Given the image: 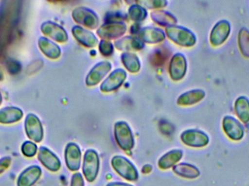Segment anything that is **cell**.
Wrapping results in <instances>:
<instances>
[{
    "label": "cell",
    "mask_w": 249,
    "mask_h": 186,
    "mask_svg": "<svg viewBox=\"0 0 249 186\" xmlns=\"http://www.w3.org/2000/svg\"><path fill=\"white\" fill-rule=\"evenodd\" d=\"M21 1H3L0 6V47L6 48L11 41L20 17Z\"/></svg>",
    "instance_id": "6da1fadb"
},
{
    "label": "cell",
    "mask_w": 249,
    "mask_h": 186,
    "mask_svg": "<svg viewBox=\"0 0 249 186\" xmlns=\"http://www.w3.org/2000/svg\"><path fill=\"white\" fill-rule=\"evenodd\" d=\"M166 34L168 37L183 47H192L196 43V37L193 32L185 28L180 26H168Z\"/></svg>",
    "instance_id": "7a4b0ae2"
},
{
    "label": "cell",
    "mask_w": 249,
    "mask_h": 186,
    "mask_svg": "<svg viewBox=\"0 0 249 186\" xmlns=\"http://www.w3.org/2000/svg\"><path fill=\"white\" fill-rule=\"evenodd\" d=\"M112 168L124 179L127 181H137L139 174L134 165L124 156H114L112 159Z\"/></svg>",
    "instance_id": "3957f363"
},
{
    "label": "cell",
    "mask_w": 249,
    "mask_h": 186,
    "mask_svg": "<svg viewBox=\"0 0 249 186\" xmlns=\"http://www.w3.org/2000/svg\"><path fill=\"white\" fill-rule=\"evenodd\" d=\"M99 169V155L95 151L88 150L85 153L83 161V171L85 178L89 182H93L97 177Z\"/></svg>",
    "instance_id": "277c9868"
},
{
    "label": "cell",
    "mask_w": 249,
    "mask_h": 186,
    "mask_svg": "<svg viewBox=\"0 0 249 186\" xmlns=\"http://www.w3.org/2000/svg\"><path fill=\"white\" fill-rule=\"evenodd\" d=\"M115 135L117 143L124 151L131 150L134 146V139L129 126L124 121L116 123L115 126Z\"/></svg>",
    "instance_id": "5b68a950"
},
{
    "label": "cell",
    "mask_w": 249,
    "mask_h": 186,
    "mask_svg": "<svg viewBox=\"0 0 249 186\" xmlns=\"http://www.w3.org/2000/svg\"><path fill=\"white\" fill-rule=\"evenodd\" d=\"M25 131L30 140L39 143L43 138V128L42 123L37 117L33 114H29L25 118Z\"/></svg>",
    "instance_id": "8992f818"
},
{
    "label": "cell",
    "mask_w": 249,
    "mask_h": 186,
    "mask_svg": "<svg viewBox=\"0 0 249 186\" xmlns=\"http://www.w3.org/2000/svg\"><path fill=\"white\" fill-rule=\"evenodd\" d=\"M222 127L225 134L231 140L238 141L244 137L245 133L244 126L233 117L226 116L224 117Z\"/></svg>",
    "instance_id": "52a82bcc"
},
{
    "label": "cell",
    "mask_w": 249,
    "mask_h": 186,
    "mask_svg": "<svg viewBox=\"0 0 249 186\" xmlns=\"http://www.w3.org/2000/svg\"><path fill=\"white\" fill-rule=\"evenodd\" d=\"M183 143L190 147L202 148L207 146L209 137L203 131L197 130H189L181 134Z\"/></svg>",
    "instance_id": "ba28073f"
},
{
    "label": "cell",
    "mask_w": 249,
    "mask_h": 186,
    "mask_svg": "<svg viewBox=\"0 0 249 186\" xmlns=\"http://www.w3.org/2000/svg\"><path fill=\"white\" fill-rule=\"evenodd\" d=\"M231 32V23L226 20L218 22L212 29L210 34V42L213 47L225 43Z\"/></svg>",
    "instance_id": "9c48e42d"
},
{
    "label": "cell",
    "mask_w": 249,
    "mask_h": 186,
    "mask_svg": "<svg viewBox=\"0 0 249 186\" xmlns=\"http://www.w3.org/2000/svg\"><path fill=\"white\" fill-rule=\"evenodd\" d=\"M72 16L77 23L84 25L90 29H96L99 25L97 16L89 9L78 7L73 11Z\"/></svg>",
    "instance_id": "30bf717a"
},
{
    "label": "cell",
    "mask_w": 249,
    "mask_h": 186,
    "mask_svg": "<svg viewBox=\"0 0 249 186\" xmlns=\"http://www.w3.org/2000/svg\"><path fill=\"white\" fill-rule=\"evenodd\" d=\"M41 32L53 40L61 43L67 42L68 39V35L66 31L61 26L53 22L48 21L42 23Z\"/></svg>",
    "instance_id": "8fae6325"
},
{
    "label": "cell",
    "mask_w": 249,
    "mask_h": 186,
    "mask_svg": "<svg viewBox=\"0 0 249 186\" xmlns=\"http://www.w3.org/2000/svg\"><path fill=\"white\" fill-rule=\"evenodd\" d=\"M65 160L67 168L71 171L80 169L81 162V152L75 143H70L67 145L65 150Z\"/></svg>",
    "instance_id": "7c38bea8"
},
{
    "label": "cell",
    "mask_w": 249,
    "mask_h": 186,
    "mask_svg": "<svg viewBox=\"0 0 249 186\" xmlns=\"http://www.w3.org/2000/svg\"><path fill=\"white\" fill-rule=\"evenodd\" d=\"M38 159L44 167L52 172H57L61 168L59 159L49 149L41 147L38 153Z\"/></svg>",
    "instance_id": "4fadbf2b"
},
{
    "label": "cell",
    "mask_w": 249,
    "mask_h": 186,
    "mask_svg": "<svg viewBox=\"0 0 249 186\" xmlns=\"http://www.w3.org/2000/svg\"><path fill=\"white\" fill-rule=\"evenodd\" d=\"M42 175V170L36 165L29 167L20 173L18 178V186H33Z\"/></svg>",
    "instance_id": "5bb4252c"
},
{
    "label": "cell",
    "mask_w": 249,
    "mask_h": 186,
    "mask_svg": "<svg viewBox=\"0 0 249 186\" xmlns=\"http://www.w3.org/2000/svg\"><path fill=\"white\" fill-rule=\"evenodd\" d=\"M126 32V26L123 23H106L99 28L98 35L105 39H115L124 34Z\"/></svg>",
    "instance_id": "9a60e30c"
},
{
    "label": "cell",
    "mask_w": 249,
    "mask_h": 186,
    "mask_svg": "<svg viewBox=\"0 0 249 186\" xmlns=\"http://www.w3.org/2000/svg\"><path fill=\"white\" fill-rule=\"evenodd\" d=\"M111 70V64L107 61L99 63L93 67L90 71L87 78L86 84L88 86H93L100 83L101 80Z\"/></svg>",
    "instance_id": "2e32d148"
},
{
    "label": "cell",
    "mask_w": 249,
    "mask_h": 186,
    "mask_svg": "<svg viewBox=\"0 0 249 186\" xmlns=\"http://www.w3.org/2000/svg\"><path fill=\"white\" fill-rule=\"evenodd\" d=\"M187 71V61L184 55L176 54L173 57L170 65V74L174 80H180L185 75Z\"/></svg>",
    "instance_id": "e0dca14e"
},
{
    "label": "cell",
    "mask_w": 249,
    "mask_h": 186,
    "mask_svg": "<svg viewBox=\"0 0 249 186\" xmlns=\"http://www.w3.org/2000/svg\"><path fill=\"white\" fill-rule=\"evenodd\" d=\"M126 78L125 71L123 69H116L109 76L101 86L103 92H111L121 87Z\"/></svg>",
    "instance_id": "ac0fdd59"
},
{
    "label": "cell",
    "mask_w": 249,
    "mask_h": 186,
    "mask_svg": "<svg viewBox=\"0 0 249 186\" xmlns=\"http://www.w3.org/2000/svg\"><path fill=\"white\" fill-rule=\"evenodd\" d=\"M23 113L20 108L14 106L4 107L0 109V123L1 124H13L20 121Z\"/></svg>",
    "instance_id": "d6986e66"
},
{
    "label": "cell",
    "mask_w": 249,
    "mask_h": 186,
    "mask_svg": "<svg viewBox=\"0 0 249 186\" xmlns=\"http://www.w3.org/2000/svg\"><path fill=\"white\" fill-rule=\"evenodd\" d=\"M72 33L74 37L87 48H93L98 44V39L93 33L89 31L83 29L80 26H74L72 29Z\"/></svg>",
    "instance_id": "ffe728a7"
},
{
    "label": "cell",
    "mask_w": 249,
    "mask_h": 186,
    "mask_svg": "<svg viewBox=\"0 0 249 186\" xmlns=\"http://www.w3.org/2000/svg\"><path fill=\"white\" fill-rule=\"evenodd\" d=\"M38 45L42 53L51 59H57L61 55V51L59 47L47 38H39Z\"/></svg>",
    "instance_id": "44dd1931"
},
{
    "label": "cell",
    "mask_w": 249,
    "mask_h": 186,
    "mask_svg": "<svg viewBox=\"0 0 249 186\" xmlns=\"http://www.w3.org/2000/svg\"><path fill=\"white\" fill-rule=\"evenodd\" d=\"M141 40L148 43H158L165 39V34L156 28H144L139 32Z\"/></svg>",
    "instance_id": "7402d4cb"
},
{
    "label": "cell",
    "mask_w": 249,
    "mask_h": 186,
    "mask_svg": "<svg viewBox=\"0 0 249 186\" xmlns=\"http://www.w3.org/2000/svg\"><path fill=\"white\" fill-rule=\"evenodd\" d=\"M173 170L178 176L187 179H196L200 175V170L196 167L187 163L176 165L174 167Z\"/></svg>",
    "instance_id": "603a6c76"
},
{
    "label": "cell",
    "mask_w": 249,
    "mask_h": 186,
    "mask_svg": "<svg viewBox=\"0 0 249 186\" xmlns=\"http://www.w3.org/2000/svg\"><path fill=\"white\" fill-rule=\"evenodd\" d=\"M183 156L180 150H174L165 153L158 161V167L162 169H168L179 162Z\"/></svg>",
    "instance_id": "cb8c5ba5"
},
{
    "label": "cell",
    "mask_w": 249,
    "mask_h": 186,
    "mask_svg": "<svg viewBox=\"0 0 249 186\" xmlns=\"http://www.w3.org/2000/svg\"><path fill=\"white\" fill-rule=\"evenodd\" d=\"M206 93L202 90H194L182 94L178 98L177 103L180 105H191L200 102L204 98Z\"/></svg>",
    "instance_id": "d4e9b609"
},
{
    "label": "cell",
    "mask_w": 249,
    "mask_h": 186,
    "mask_svg": "<svg viewBox=\"0 0 249 186\" xmlns=\"http://www.w3.org/2000/svg\"><path fill=\"white\" fill-rule=\"evenodd\" d=\"M235 111L239 119L244 124L249 122V100L241 96L235 102Z\"/></svg>",
    "instance_id": "484cf974"
},
{
    "label": "cell",
    "mask_w": 249,
    "mask_h": 186,
    "mask_svg": "<svg viewBox=\"0 0 249 186\" xmlns=\"http://www.w3.org/2000/svg\"><path fill=\"white\" fill-rule=\"evenodd\" d=\"M115 46L121 51H139L143 48V44L138 38L126 36L124 39L117 41Z\"/></svg>",
    "instance_id": "4316f807"
},
{
    "label": "cell",
    "mask_w": 249,
    "mask_h": 186,
    "mask_svg": "<svg viewBox=\"0 0 249 186\" xmlns=\"http://www.w3.org/2000/svg\"><path fill=\"white\" fill-rule=\"evenodd\" d=\"M152 20L162 26H172L177 23V19L168 12L155 11L151 13Z\"/></svg>",
    "instance_id": "83f0119b"
},
{
    "label": "cell",
    "mask_w": 249,
    "mask_h": 186,
    "mask_svg": "<svg viewBox=\"0 0 249 186\" xmlns=\"http://www.w3.org/2000/svg\"><path fill=\"white\" fill-rule=\"evenodd\" d=\"M122 61L125 68L130 72H138L140 69V62L134 54L124 52L122 55Z\"/></svg>",
    "instance_id": "f1b7e54d"
},
{
    "label": "cell",
    "mask_w": 249,
    "mask_h": 186,
    "mask_svg": "<svg viewBox=\"0 0 249 186\" xmlns=\"http://www.w3.org/2000/svg\"><path fill=\"white\" fill-rule=\"evenodd\" d=\"M238 46L241 54L245 58H249V31L243 28L240 30L238 36Z\"/></svg>",
    "instance_id": "f546056e"
},
{
    "label": "cell",
    "mask_w": 249,
    "mask_h": 186,
    "mask_svg": "<svg viewBox=\"0 0 249 186\" xmlns=\"http://www.w3.org/2000/svg\"><path fill=\"white\" fill-rule=\"evenodd\" d=\"M146 13L145 9L140 5H133L129 8V16L132 20L135 21H141L146 17Z\"/></svg>",
    "instance_id": "4dcf8cb0"
},
{
    "label": "cell",
    "mask_w": 249,
    "mask_h": 186,
    "mask_svg": "<svg viewBox=\"0 0 249 186\" xmlns=\"http://www.w3.org/2000/svg\"><path fill=\"white\" fill-rule=\"evenodd\" d=\"M21 152L26 157H33L37 152V146L32 142L26 141L22 145Z\"/></svg>",
    "instance_id": "1f68e13d"
},
{
    "label": "cell",
    "mask_w": 249,
    "mask_h": 186,
    "mask_svg": "<svg viewBox=\"0 0 249 186\" xmlns=\"http://www.w3.org/2000/svg\"><path fill=\"white\" fill-rule=\"evenodd\" d=\"M99 51L104 55L109 56L113 52V45L109 41L102 40L99 44Z\"/></svg>",
    "instance_id": "d6a6232c"
},
{
    "label": "cell",
    "mask_w": 249,
    "mask_h": 186,
    "mask_svg": "<svg viewBox=\"0 0 249 186\" xmlns=\"http://www.w3.org/2000/svg\"><path fill=\"white\" fill-rule=\"evenodd\" d=\"M42 66H43V62L42 60H36V61H33L28 66L26 70V74L32 75V74H35L41 69Z\"/></svg>",
    "instance_id": "836d02e7"
},
{
    "label": "cell",
    "mask_w": 249,
    "mask_h": 186,
    "mask_svg": "<svg viewBox=\"0 0 249 186\" xmlns=\"http://www.w3.org/2000/svg\"><path fill=\"white\" fill-rule=\"evenodd\" d=\"M7 70L10 74H18L21 69L20 64L15 60L10 59L6 63Z\"/></svg>",
    "instance_id": "e575fe53"
},
{
    "label": "cell",
    "mask_w": 249,
    "mask_h": 186,
    "mask_svg": "<svg viewBox=\"0 0 249 186\" xmlns=\"http://www.w3.org/2000/svg\"><path fill=\"white\" fill-rule=\"evenodd\" d=\"M140 6L144 5L149 8H158V7H165L167 4L166 1H138Z\"/></svg>",
    "instance_id": "d590c367"
},
{
    "label": "cell",
    "mask_w": 249,
    "mask_h": 186,
    "mask_svg": "<svg viewBox=\"0 0 249 186\" xmlns=\"http://www.w3.org/2000/svg\"><path fill=\"white\" fill-rule=\"evenodd\" d=\"M12 159L9 156H4L0 159V175L8 169L11 165Z\"/></svg>",
    "instance_id": "8d00e7d4"
},
{
    "label": "cell",
    "mask_w": 249,
    "mask_h": 186,
    "mask_svg": "<svg viewBox=\"0 0 249 186\" xmlns=\"http://www.w3.org/2000/svg\"><path fill=\"white\" fill-rule=\"evenodd\" d=\"M83 176L80 173H75L71 178V186H84Z\"/></svg>",
    "instance_id": "74e56055"
},
{
    "label": "cell",
    "mask_w": 249,
    "mask_h": 186,
    "mask_svg": "<svg viewBox=\"0 0 249 186\" xmlns=\"http://www.w3.org/2000/svg\"><path fill=\"white\" fill-rule=\"evenodd\" d=\"M107 186H132L124 183H111Z\"/></svg>",
    "instance_id": "f35d334b"
},
{
    "label": "cell",
    "mask_w": 249,
    "mask_h": 186,
    "mask_svg": "<svg viewBox=\"0 0 249 186\" xmlns=\"http://www.w3.org/2000/svg\"><path fill=\"white\" fill-rule=\"evenodd\" d=\"M4 79V71H3L2 68L0 66V82L3 81Z\"/></svg>",
    "instance_id": "ab89813d"
},
{
    "label": "cell",
    "mask_w": 249,
    "mask_h": 186,
    "mask_svg": "<svg viewBox=\"0 0 249 186\" xmlns=\"http://www.w3.org/2000/svg\"><path fill=\"white\" fill-rule=\"evenodd\" d=\"M1 101H2V97H1V93H0V105H1Z\"/></svg>",
    "instance_id": "60d3db41"
}]
</instances>
